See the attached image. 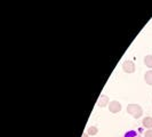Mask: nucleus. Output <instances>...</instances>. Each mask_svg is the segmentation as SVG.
Returning a JSON list of instances; mask_svg holds the SVG:
<instances>
[{
    "label": "nucleus",
    "mask_w": 152,
    "mask_h": 137,
    "mask_svg": "<svg viewBox=\"0 0 152 137\" xmlns=\"http://www.w3.org/2000/svg\"><path fill=\"white\" fill-rule=\"evenodd\" d=\"M127 112L128 114H130L133 118H141L142 117V114H143V110H142V107L140 106V105H137V104H129L128 106H127Z\"/></svg>",
    "instance_id": "1"
},
{
    "label": "nucleus",
    "mask_w": 152,
    "mask_h": 137,
    "mask_svg": "<svg viewBox=\"0 0 152 137\" xmlns=\"http://www.w3.org/2000/svg\"><path fill=\"white\" fill-rule=\"evenodd\" d=\"M109 111L112 112V113H118L121 111V104L117 101H112L110 102V105H109Z\"/></svg>",
    "instance_id": "2"
},
{
    "label": "nucleus",
    "mask_w": 152,
    "mask_h": 137,
    "mask_svg": "<svg viewBox=\"0 0 152 137\" xmlns=\"http://www.w3.org/2000/svg\"><path fill=\"white\" fill-rule=\"evenodd\" d=\"M122 70L126 73H133L135 71V64L132 61H126L122 64Z\"/></svg>",
    "instance_id": "3"
},
{
    "label": "nucleus",
    "mask_w": 152,
    "mask_h": 137,
    "mask_svg": "<svg viewBox=\"0 0 152 137\" xmlns=\"http://www.w3.org/2000/svg\"><path fill=\"white\" fill-rule=\"evenodd\" d=\"M107 103H109V97H107V95H101L99 101H97V105L101 107H104L107 106Z\"/></svg>",
    "instance_id": "4"
},
{
    "label": "nucleus",
    "mask_w": 152,
    "mask_h": 137,
    "mask_svg": "<svg viewBox=\"0 0 152 137\" xmlns=\"http://www.w3.org/2000/svg\"><path fill=\"white\" fill-rule=\"evenodd\" d=\"M143 126H144L145 128H148V129H151L152 128V117H146L143 119Z\"/></svg>",
    "instance_id": "5"
},
{
    "label": "nucleus",
    "mask_w": 152,
    "mask_h": 137,
    "mask_svg": "<svg viewBox=\"0 0 152 137\" xmlns=\"http://www.w3.org/2000/svg\"><path fill=\"white\" fill-rule=\"evenodd\" d=\"M144 80L148 85H152V70L148 71L144 74Z\"/></svg>",
    "instance_id": "6"
},
{
    "label": "nucleus",
    "mask_w": 152,
    "mask_h": 137,
    "mask_svg": "<svg viewBox=\"0 0 152 137\" xmlns=\"http://www.w3.org/2000/svg\"><path fill=\"white\" fill-rule=\"evenodd\" d=\"M97 133H99V129H97L95 126H91V127L87 128V134H88L89 136H94V135H96Z\"/></svg>",
    "instance_id": "7"
},
{
    "label": "nucleus",
    "mask_w": 152,
    "mask_h": 137,
    "mask_svg": "<svg viewBox=\"0 0 152 137\" xmlns=\"http://www.w3.org/2000/svg\"><path fill=\"white\" fill-rule=\"evenodd\" d=\"M144 64L149 68H152V56L151 55H148L144 57Z\"/></svg>",
    "instance_id": "8"
},
{
    "label": "nucleus",
    "mask_w": 152,
    "mask_h": 137,
    "mask_svg": "<svg viewBox=\"0 0 152 137\" xmlns=\"http://www.w3.org/2000/svg\"><path fill=\"white\" fill-rule=\"evenodd\" d=\"M125 137H138V134L135 130H130V131L125 134Z\"/></svg>",
    "instance_id": "9"
},
{
    "label": "nucleus",
    "mask_w": 152,
    "mask_h": 137,
    "mask_svg": "<svg viewBox=\"0 0 152 137\" xmlns=\"http://www.w3.org/2000/svg\"><path fill=\"white\" fill-rule=\"evenodd\" d=\"M144 137H152V129H149L145 131Z\"/></svg>",
    "instance_id": "10"
},
{
    "label": "nucleus",
    "mask_w": 152,
    "mask_h": 137,
    "mask_svg": "<svg viewBox=\"0 0 152 137\" xmlns=\"http://www.w3.org/2000/svg\"><path fill=\"white\" fill-rule=\"evenodd\" d=\"M83 137H89V135H88V134H84V135H83Z\"/></svg>",
    "instance_id": "11"
}]
</instances>
